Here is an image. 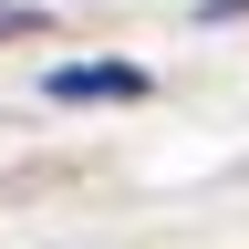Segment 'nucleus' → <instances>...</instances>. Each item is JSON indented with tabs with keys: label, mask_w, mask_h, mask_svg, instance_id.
Masks as SVG:
<instances>
[{
	"label": "nucleus",
	"mask_w": 249,
	"mask_h": 249,
	"mask_svg": "<svg viewBox=\"0 0 249 249\" xmlns=\"http://www.w3.org/2000/svg\"><path fill=\"white\" fill-rule=\"evenodd\" d=\"M42 93L52 104H135L145 73L135 62H62V73H42Z\"/></svg>",
	"instance_id": "obj_1"
}]
</instances>
